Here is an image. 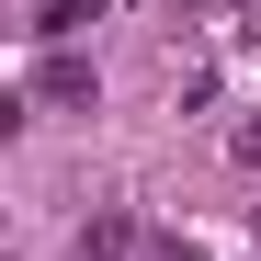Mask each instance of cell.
Listing matches in <instances>:
<instances>
[{
  "label": "cell",
  "instance_id": "obj_1",
  "mask_svg": "<svg viewBox=\"0 0 261 261\" xmlns=\"http://www.w3.org/2000/svg\"><path fill=\"white\" fill-rule=\"evenodd\" d=\"M34 102L80 114V102H91V57H46V68H34Z\"/></svg>",
  "mask_w": 261,
  "mask_h": 261
}]
</instances>
